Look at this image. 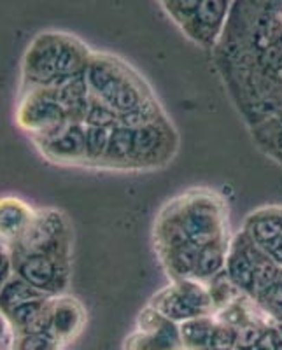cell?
Segmentation results:
<instances>
[{
	"instance_id": "obj_1",
	"label": "cell",
	"mask_w": 282,
	"mask_h": 350,
	"mask_svg": "<svg viewBox=\"0 0 282 350\" xmlns=\"http://www.w3.org/2000/svg\"><path fill=\"white\" fill-rule=\"evenodd\" d=\"M92 51L70 33L42 32L23 56V83L28 88H60L84 76Z\"/></svg>"
},
{
	"instance_id": "obj_2",
	"label": "cell",
	"mask_w": 282,
	"mask_h": 350,
	"mask_svg": "<svg viewBox=\"0 0 282 350\" xmlns=\"http://www.w3.org/2000/svg\"><path fill=\"white\" fill-rule=\"evenodd\" d=\"M162 217L183 231L188 242L196 247L230 242L228 205L212 189L195 187L163 205Z\"/></svg>"
},
{
	"instance_id": "obj_3",
	"label": "cell",
	"mask_w": 282,
	"mask_h": 350,
	"mask_svg": "<svg viewBox=\"0 0 282 350\" xmlns=\"http://www.w3.org/2000/svg\"><path fill=\"white\" fill-rule=\"evenodd\" d=\"M90 95L118 114V118L155 100L151 88L127 62L107 53H92L84 72Z\"/></svg>"
},
{
	"instance_id": "obj_4",
	"label": "cell",
	"mask_w": 282,
	"mask_h": 350,
	"mask_svg": "<svg viewBox=\"0 0 282 350\" xmlns=\"http://www.w3.org/2000/svg\"><path fill=\"white\" fill-rule=\"evenodd\" d=\"M16 121L36 139L53 135L70 123L56 88H28L18 105Z\"/></svg>"
},
{
	"instance_id": "obj_5",
	"label": "cell",
	"mask_w": 282,
	"mask_h": 350,
	"mask_svg": "<svg viewBox=\"0 0 282 350\" xmlns=\"http://www.w3.org/2000/svg\"><path fill=\"white\" fill-rule=\"evenodd\" d=\"M12 252L70 258V226L67 217L55 208L36 211L30 226L12 245Z\"/></svg>"
},
{
	"instance_id": "obj_6",
	"label": "cell",
	"mask_w": 282,
	"mask_h": 350,
	"mask_svg": "<svg viewBox=\"0 0 282 350\" xmlns=\"http://www.w3.org/2000/svg\"><path fill=\"white\" fill-rule=\"evenodd\" d=\"M12 270L44 295L60 296L68 286L70 258L12 252Z\"/></svg>"
},
{
	"instance_id": "obj_7",
	"label": "cell",
	"mask_w": 282,
	"mask_h": 350,
	"mask_svg": "<svg viewBox=\"0 0 282 350\" xmlns=\"http://www.w3.org/2000/svg\"><path fill=\"white\" fill-rule=\"evenodd\" d=\"M179 146L177 131L168 118L137 128L133 135V161L136 170L158 168L172 161Z\"/></svg>"
},
{
	"instance_id": "obj_8",
	"label": "cell",
	"mask_w": 282,
	"mask_h": 350,
	"mask_svg": "<svg viewBox=\"0 0 282 350\" xmlns=\"http://www.w3.org/2000/svg\"><path fill=\"white\" fill-rule=\"evenodd\" d=\"M125 350H186L179 324L163 317L153 306L140 312L137 331L125 342Z\"/></svg>"
},
{
	"instance_id": "obj_9",
	"label": "cell",
	"mask_w": 282,
	"mask_h": 350,
	"mask_svg": "<svg viewBox=\"0 0 282 350\" xmlns=\"http://www.w3.org/2000/svg\"><path fill=\"white\" fill-rule=\"evenodd\" d=\"M233 0H202L200 8L181 27L184 36L205 49H214L221 37Z\"/></svg>"
},
{
	"instance_id": "obj_10",
	"label": "cell",
	"mask_w": 282,
	"mask_h": 350,
	"mask_svg": "<svg viewBox=\"0 0 282 350\" xmlns=\"http://www.w3.org/2000/svg\"><path fill=\"white\" fill-rule=\"evenodd\" d=\"M268 256L256 245L249 237L239 231L233 239L230 240V247H228L227 254V270L228 277L231 282L242 291L244 295L251 296V289H253V279L261 265Z\"/></svg>"
},
{
	"instance_id": "obj_11",
	"label": "cell",
	"mask_w": 282,
	"mask_h": 350,
	"mask_svg": "<svg viewBox=\"0 0 282 350\" xmlns=\"http://www.w3.org/2000/svg\"><path fill=\"white\" fill-rule=\"evenodd\" d=\"M42 152L49 161L67 165L86 163V124L67 123L62 130L44 139H36Z\"/></svg>"
},
{
	"instance_id": "obj_12",
	"label": "cell",
	"mask_w": 282,
	"mask_h": 350,
	"mask_svg": "<svg viewBox=\"0 0 282 350\" xmlns=\"http://www.w3.org/2000/svg\"><path fill=\"white\" fill-rule=\"evenodd\" d=\"M86 323V312L76 298L70 296H55L51 305V326L53 333L60 345L74 340Z\"/></svg>"
},
{
	"instance_id": "obj_13",
	"label": "cell",
	"mask_w": 282,
	"mask_h": 350,
	"mask_svg": "<svg viewBox=\"0 0 282 350\" xmlns=\"http://www.w3.org/2000/svg\"><path fill=\"white\" fill-rule=\"evenodd\" d=\"M53 298L55 296H44V298L23 303V305L16 306L14 310L8 312L5 319H8L9 326L12 327L14 334L49 331Z\"/></svg>"
},
{
	"instance_id": "obj_14",
	"label": "cell",
	"mask_w": 282,
	"mask_h": 350,
	"mask_svg": "<svg viewBox=\"0 0 282 350\" xmlns=\"http://www.w3.org/2000/svg\"><path fill=\"white\" fill-rule=\"evenodd\" d=\"M36 211L16 196L0 198V242L14 245L32 223Z\"/></svg>"
},
{
	"instance_id": "obj_15",
	"label": "cell",
	"mask_w": 282,
	"mask_h": 350,
	"mask_svg": "<svg viewBox=\"0 0 282 350\" xmlns=\"http://www.w3.org/2000/svg\"><path fill=\"white\" fill-rule=\"evenodd\" d=\"M242 231L265 251L282 235V207H261L251 212L244 221Z\"/></svg>"
},
{
	"instance_id": "obj_16",
	"label": "cell",
	"mask_w": 282,
	"mask_h": 350,
	"mask_svg": "<svg viewBox=\"0 0 282 350\" xmlns=\"http://www.w3.org/2000/svg\"><path fill=\"white\" fill-rule=\"evenodd\" d=\"M256 148L282 167V107L249 126Z\"/></svg>"
},
{
	"instance_id": "obj_17",
	"label": "cell",
	"mask_w": 282,
	"mask_h": 350,
	"mask_svg": "<svg viewBox=\"0 0 282 350\" xmlns=\"http://www.w3.org/2000/svg\"><path fill=\"white\" fill-rule=\"evenodd\" d=\"M149 306H153L163 317L170 319L172 323L175 324H181L184 321H190V319L202 315L195 306L188 301V298L181 293V289L175 282H172L170 286L163 287L159 293H156L151 301H149Z\"/></svg>"
},
{
	"instance_id": "obj_18",
	"label": "cell",
	"mask_w": 282,
	"mask_h": 350,
	"mask_svg": "<svg viewBox=\"0 0 282 350\" xmlns=\"http://www.w3.org/2000/svg\"><path fill=\"white\" fill-rule=\"evenodd\" d=\"M133 135H136V130L116 124L111 130L107 152H105V158L100 167L111 168V170H136Z\"/></svg>"
},
{
	"instance_id": "obj_19",
	"label": "cell",
	"mask_w": 282,
	"mask_h": 350,
	"mask_svg": "<svg viewBox=\"0 0 282 350\" xmlns=\"http://www.w3.org/2000/svg\"><path fill=\"white\" fill-rule=\"evenodd\" d=\"M44 293L37 291L28 282H25L21 277L16 273L9 275L4 282L0 284V312L8 314V312L14 310L16 306L23 305V303L34 301V299L44 298Z\"/></svg>"
},
{
	"instance_id": "obj_20",
	"label": "cell",
	"mask_w": 282,
	"mask_h": 350,
	"mask_svg": "<svg viewBox=\"0 0 282 350\" xmlns=\"http://www.w3.org/2000/svg\"><path fill=\"white\" fill-rule=\"evenodd\" d=\"M218 321L214 315H200L179 324L181 340L186 350H198L211 345V336Z\"/></svg>"
},
{
	"instance_id": "obj_21",
	"label": "cell",
	"mask_w": 282,
	"mask_h": 350,
	"mask_svg": "<svg viewBox=\"0 0 282 350\" xmlns=\"http://www.w3.org/2000/svg\"><path fill=\"white\" fill-rule=\"evenodd\" d=\"M228 247H230V242L211 243V245L200 247L193 279L207 282V280H211L218 273H221L225 267H227Z\"/></svg>"
},
{
	"instance_id": "obj_22",
	"label": "cell",
	"mask_w": 282,
	"mask_h": 350,
	"mask_svg": "<svg viewBox=\"0 0 282 350\" xmlns=\"http://www.w3.org/2000/svg\"><path fill=\"white\" fill-rule=\"evenodd\" d=\"M111 130L112 128L86 126V165L100 167L107 152Z\"/></svg>"
},
{
	"instance_id": "obj_23",
	"label": "cell",
	"mask_w": 282,
	"mask_h": 350,
	"mask_svg": "<svg viewBox=\"0 0 282 350\" xmlns=\"http://www.w3.org/2000/svg\"><path fill=\"white\" fill-rule=\"evenodd\" d=\"M12 350H60V342L53 336L51 331L14 334Z\"/></svg>"
},
{
	"instance_id": "obj_24",
	"label": "cell",
	"mask_w": 282,
	"mask_h": 350,
	"mask_svg": "<svg viewBox=\"0 0 282 350\" xmlns=\"http://www.w3.org/2000/svg\"><path fill=\"white\" fill-rule=\"evenodd\" d=\"M120 118L112 109L103 105L100 100L90 95V104H88L86 116H84V124L86 126H103V128H114L118 124Z\"/></svg>"
},
{
	"instance_id": "obj_25",
	"label": "cell",
	"mask_w": 282,
	"mask_h": 350,
	"mask_svg": "<svg viewBox=\"0 0 282 350\" xmlns=\"http://www.w3.org/2000/svg\"><path fill=\"white\" fill-rule=\"evenodd\" d=\"M256 303L275 324L282 323V277Z\"/></svg>"
},
{
	"instance_id": "obj_26",
	"label": "cell",
	"mask_w": 282,
	"mask_h": 350,
	"mask_svg": "<svg viewBox=\"0 0 282 350\" xmlns=\"http://www.w3.org/2000/svg\"><path fill=\"white\" fill-rule=\"evenodd\" d=\"M159 2L163 9L168 12V16L179 27H183L202 4V0H159Z\"/></svg>"
},
{
	"instance_id": "obj_27",
	"label": "cell",
	"mask_w": 282,
	"mask_h": 350,
	"mask_svg": "<svg viewBox=\"0 0 282 350\" xmlns=\"http://www.w3.org/2000/svg\"><path fill=\"white\" fill-rule=\"evenodd\" d=\"M209 347L212 350H233L235 347H239V329L235 326H230V324L218 323Z\"/></svg>"
},
{
	"instance_id": "obj_28",
	"label": "cell",
	"mask_w": 282,
	"mask_h": 350,
	"mask_svg": "<svg viewBox=\"0 0 282 350\" xmlns=\"http://www.w3.org/2000/svg\"><path fill=\"white\" fill-rule=\"evenodd\" d=\"M12 268V252H9L8 245L0 242V284L9 277Z\"/></svg>"
},
{
	"instance_id": "obj_29",
	"label": "cell",
	"mask_w": 282,
	"mask_h": 350,
	"mask_svg": "<svg viewBox=\"0 0 282 350\" xmlns=\"http://www.w3.org/2000/svg\"><path fill=\"white\" fill-rule=\"evenodd\" d=\"M244 350H274V345H272V338H270V331L266 333V336L261 340V342L256 343V345H253V347H249V349H244Z\"/></svg>"
},
{
	"instance_id": "obj_30",
	"label": "cell",
	"mask_w": 282,
	"mask_h": 350,
	"mask_svg": "<svg viewBox=\"0 0 282 350\" xmlns=\"http://www.w3.org/2000/svg\"><path fill=\"white\" fill-rule=\"evenodd\" d=\"M270 338H272V345H274V350H282V334L279 333V329L275 326L270 329Z\"/></svg>"
},
{
	"instance_id": "obj_31",
	"label": "cell",
	"mask_w": 282,
	"mask_h": 350,
	"mask_svg": "<svg viewBox=\"0 0 282 350\" xmlns=\"http://www.w3.org/2000/svg\"><path fill=\"white\" fill-rule=\"evenodd\" d=\"M8 326H9L8 319H5V315L0 312V340H4L5 331H8Z\"/></svg>"
},
{
	"instance_id": "obj_32",
	"label": "cell",
	"mask_w": 282,
	"mask_h": 350,
	"mask_svg": "<svg viewBox=\"0 0 282 350\" xmlns=\"http://www.w3.org/2000/svg\"><path fill=\"white\" fill-rule=\"evenodd\" d=\"M275 327H277V329H279V333H281V334H282V323L275 324Z\"/></svg>"
},
{
	"instance_id": "obj_33",
	"label": "cell",
	"mask_w": 282,
	"mask_h": 350,
	"mask_svg": "<svg viewBox=\"0 0 282 350\" xmlns=\"http://www.w3.org/2000/svg\"><path fill=\"white\" fill-rule=\"evenodd\" d=\"M198 350H212L211 347H205V349H198Z\"/></svg>"
},
{
	"instance_id": "obj_34",
	"label": "cell",
	"mask_w": 282,
	"mask_h": 350,
	"mask_svg": "<svg viewBox=\"0 0 282 350\" xmlns=\"http://www.w3.org/2000/svg\"><path fill=\"white\" fill-rule=\"evenodd\" d=\"M233 350H244V349H240V347H235V349Z\"/></svg>"
},
{
	"instance_id": "obj_35",
	"label": "cell",
	"mask_w": 282,
	"mask_h": 350,
	"mask_svg": "<svg viewBox=\"0 0 282 350\" xmlns=\"http://www.w3.org/2000/svg\"><path fill=\"white\" fill-rule=\"evenodd\" d=\"M281 64H282V51H281Z\"/></svg>"
},
{
	"instance_id": "obj_36",
	"label": "cell",
	"mask_w": 282,
	"mask_h": 350,
	"mask_svg": "<svg viewBox=\"0 0 282 350\" xmlns=\"http://www.w3.org/2000/svg\"><path fill=\"white\" fill-rule=\"evenodd\" d=\"M281 277H282V268H281Z\"/></svg>"
}]
</instances>
